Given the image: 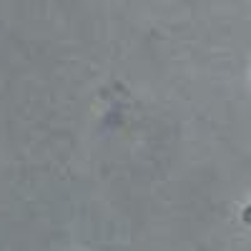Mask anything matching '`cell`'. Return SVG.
<instances>
[{
    "label": "cell",
    "mask_w": 251,
    "mask_h": 251,
    "mask_svg": "<svg viewBox=\"0 0 251 251\" xmlns=\"http://www.w3.org/2000/svg\"><path fill=\"white\" fill-rule=\"evenodd\" d=\"M244 221H246V224H251V206L244 211Z\"/></svg>",
    "instance_id": "1"
}]
</instances>
